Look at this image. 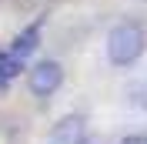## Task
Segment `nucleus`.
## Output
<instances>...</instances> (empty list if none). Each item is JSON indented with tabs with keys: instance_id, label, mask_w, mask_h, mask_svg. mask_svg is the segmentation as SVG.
Masks as SVG:
<instances>
[{
	"instance_id": "nucleus-1",
	"label": "nucleus",
	"mask_w": 147,
	"mask_h": 144,
	"mask_svg": "<svg viewBox=\"0 0 147 144\" xmlns=\"http://www.w3.org/2000/svg\"><path fill=\"white\" fill-rule=\"evenodd\" d=\"M147 47V37L137 24H117V27L107 34V57L110 64H117V67H127L134 64L140 54H144Z\"/></svg>"
},
{
	"instance_id": "nucleus-2",
	"label": "nucleus",
	"mask_w": 147,
	"mask_h": 144,
	"mask_svg": "<svg viewBox=\"0 0 147 144\" xmlns=\"http://www.w3.org/2000/svg\"><path fill=\"white\" fill-rule=\"evenodd\" d=\"M60 84H64V67L57 60H40L27 71V87L37 97H50Z\"/></svg>"
},
{
	"instance_id": "nucleus-3",
	"label": "nucleus",
	"mask_w": 147,
	"mask_h": 144,
	"mask_svg": "<svg viewBox=\"0 0 147 144\" xmlns=\"http://www.w3.org/2000/svg\"><path fill=\"white\" fill-rule=\"evenodd\" d=\"M87 131H84V117L80 114H67L60 117L50 131V144H84Z\"/></svg>"
},
{
	"instance_id": "nucleus-4",
	"label": "nucleus",
	"mask_w": 147,
	"mask_h": 144,
	"mask_svg": "<svg viewBox=\"0 0 147 144\" xmlns=\"http://www.w3.org/2000/svg\"><path fill=\"white\" fill-rule=\"evenodd\" d=\"M37 44H40V24H34V27H27L24 34L13 37V44H10V54L17 57H30L37 50Z\"/></svg>"
},
{
	"instance_id": "nucleus-5",
	"label": "nucleus",
	"mask_w": 147,
	"mask_h": 144,
	"mask_svg": "<svg viewBox=\"0 0 147 144\" xmlns=\"http://www.w3.org/2000/svg\"><path fill=\"white\" fill-rule=\"evenodd\" d=\"M20 71H24V57H17V54H0V84L10 81V77H17Z\"/></svg>"
},
{
	"instance_id": "nucleus-6",
	"label": "nucleus",
	"mask_w": 147,
	"mask_h": 144,
	"mask_svg": "<svg viewBox=\"0 0 147 144\" xmlns=\"http://www.w3.org/2000/svg\"><path fill=\"white\" fill-rule=\"evenodd\" d=\"M120 144H147V137L144 134H130V137H124Z\"/></svg>"
},
{
	"instance_id": "nucleus-7",
	"label": "nucleus",
	"mask_w": 147,
	"mask_h": 144,
	"mask_svg": "<svg viewBox=\"0 0 147 144\" xmlns=\"http://www.w3.org/2000/svg\"><path fill=\"white\" fill-rule=\"evenodd\" d=\"M84 144H104V141H100V137H87Z\"/></svg>"
}]
</instances>
